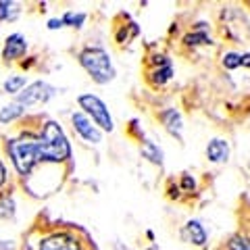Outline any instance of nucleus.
Segmentation results:
<instances>
[{"label":"nucleus","mask_w":250,"mask_h":250,"mask_svg":"<svg viewBox=\"0 0 250 250\" xmlns=\"http://www.w3.org/2000/svg\"><path fill=\"white\" fill-rule=\"evenodd\" d=\"M38 156H40V163L42 161L59 163L71 156V146H69L59 123L48 121L44 125L42 136H38Z\"/></svg>","instance_id":"nucleus-1"},{"label":"nucleus","mask_w":250,"mask_h":250,"mask_svg":"<svg viewBox=\"0 0 250 250\" xmlns=\"http://www.w3.org/2000/svg\"><path fill=\"white\" fill-rule=\"evenodd\" d=\"M6 150H9L15 167H17L21 175H27L40 163V156H38V138L34 136H23L17 140H11L6 144Z\"/></svg>","instance_id":"nucleus-2"},{"label":"nucleus","mask_w":250,"mask_h":250,"mask_svg":"<svg viewBox=\"0 0 250 250\" xmlns=\"http://www.w3.org/2000/svg\"><path fill=\"white\" fill-rule=\"evenodd\" d=\"M80 62L82 67L92 75L94 82L98 83H108L113 82L115 77V69H113V62L111 57L103 50V48H88L80 54Z\"/></svg>","instance_id":"nucleus-3"},{"label":"nucleus","mask_w":250,"mask_h":250,"mask_svg":"<svg viewBox=\"0 0 250 250\" xmlns=\"http://www.w3.org/2000/svg\"><path fill=\"white\" fill-rule=\"evenodd\" d=\"M77 103H80V106L92 117L94 123L100 125V127L106 129V131H113V127H115L113 117H111V113H108L106 104L98 96H94V94H82V96L77 98Z\"/></svg>","instance_id":"nucleus-4"},{"label":"nucleus","mask_w":250,"mask_h":250,"mask_svg":"<svg viewBox=\"0 0 250 250\" xmlns=\"http://www.w3.org/2000/svg\"><path fill=\"white\" fill-rule=\"evenodd\" d=\"M54 96V88L48 85L46 82H36L25 88V92L19 94L17 103L21 106H31V104H38V103H46L48 98Z\"/></svg>","instance_id":"nucleus-5"},{"label":"nucleus","mask_w":250,"mask_h":250,"mask_svg":"<svg viewBox=\"0 0 250 250\" xmlns=\"http://www.w3.org/2000/svg\"><path fill=\"white\" fill-rule=\"evenodd\" d=\"M73 127L77 129V134H80L83 140H88V142H92V144H98L100 140H103L100 131L94 127L92 121L85 115H82V113H75L73 115Z\"/></svg>","instance_id":"nucleus-6"},{"label":"nucleus","mask_w":250,"mask_h":250,"mask_svg":"<svg viewBox=\"0 0 250 250\" xmlns=\"http://www.w3.org/2000/svg\"><path fill=\"white\" fill-rule=\"evenodd\" d=\"M40 250H82V246L75 238L67 236V233H54L42 242Z\"/></svg>","instance_id":"nucleus-7"},{"label":"nucleus","mask_w":250,"mask_h":250,"mask_svg":"<svg viewBox=\"0 0 250 250\" xmlns=\"http://www.w3.org/2000/svg\"><path fill=\"white\" fill-rule=\"evenodd\" d=\"M27 50V42L21 34H13L6 38V44H4V50H2V57L6 61H13V59H21Z\"/></svg>","instance_id":"nucleus-8"},{"label":"nucleus","mask_w":250,"mask_h":250,"mask_svg":"<svg viewBox=\"0 0 250 250\" xmlns=\"http://www.w3.org/2000/svg\"><path fill=\"white\" fill-rule=\"evenodd\" d=\"M207 156L213 163H223V161H228V156H229V146L225 140H213V142H208L207 146Z\"/></svg>","instance_id":"nucleus-9"},{"label":"nucleus","mask_w":250,"mask_h":250,"mask_svg":"<svg viewBox=\"0 0 250 250\" xmlns=\"http://www.w3.org/2000/svg\"><path fill=\"white\" fill-rule=\"evenodd\" d=\"M163 123H165V127L169 129V134H173L175 138H182V115H179L175 108H167L165 113L161 115Z\"/></svg>","instance_id":"nucleus-10"},{"label":"nucleus","mask_w":250,"mask_h":250,"mask_svg":"<svg viewBox=\"0 0 250 250\" xmlns=\"http://www.w3.org/2000/svg\"><path fill=\"white\" fill-rule=\"evenodd\" d=\"M186 236H188V240H190L192 244H196V246H205V242H207V231L200 225V221H188Z\"/></svg>","instance_id":"nucleus-11"},{"label":"nucleus","mask_w":250,"mask_h":250,"mask_svg":"<svg viewBox=\"0 0 250 250\" xmlns=\"http://www.w3.org/2000/svg\"><path fill=\"white\" fill-rule=\"evenodd\" d=\"M25 111V106H21L17 100H15L13 104H9V106H4L2 111H0V121L2 123H9V121H13V119H17V117Z\"/></svg>","instance_id":"nucleus-12"},{"label":"nucleus","mask_w":250,"mask_h":250,"mask_svg":"<svg viewBox=\"0 0 250 250\" xmlns=\"http://www.w3.org/2000/svg\"><path fill=\"white\" fill-rule=\"evenodd\" d=\"M142 154H144L150 163H154V165H161V163H163V152H161L152 142H144V144H142Z\"/></svg>","instance_id":"nucleus-13"},{"label":"nucleus","mask_w":250,"mask_h":250,"mask_svg":"<svg viewBox=\"0 0 250 250\" xmlns=\"http://www.w3.org/2000/svg\"><path fill=\"white\" fill-rule=\"evenodd\" d=\"M19 15V9L15 2H6V0H0V19L2 21H9L15 19Z\"/></svg>","instance_id":"nucleus-14"},{"label":"nucleus","mask_w":250,"mask_h":250,"mask_svg":"<svg viewBox=\"0 0 250 250\" xmlns=\"http://www.w3.org/2000/svg\"><path fill=\"white\" fill-rule=\"evenodd\" d=\"M23 85H25V77L15 75V77H11V80H6L4 90H6V92H11V94H17V92H21Z\"/></svg>","instance_id":"nucleus-15"},{"label":"nucleus","mask_w":250,"mask_h":250,"mask_svg":"<svg viewBox=\"0 0 250 250\" xmlns=\"http://www.w3.org/2000/svg\"><path fill=\"white\" fill-rule=\"evenodd\" d=\"M85 19L83 13H67L65 17H62V25H71V27H80Z\"/></svg>","instance_id":"nucleus-16"},{"label":"nucleus","mask_w":250,"mask_h":250,"mask_svg":"<svg viewBox=\"0 0 250 250\" xmlns=\"http://www.w3.org/2000/svg\"><path fill=\"white\" fill-rule=\"evenodd\" d=\"M223 65L225 69H236L242 65V54H236V52H228L223 57Z\"/></svg>","instance_id":"nucleus-17"},{"label":"nucleus","mask_w":250,"mask_h":250,"mask_svg":"<svg viewBox=\"0 0 250 250\" xmlns=\"http://www.w3.org/2000/svg\"><path fill=\"white\" fill-rule=\"evenodd\" d=\"M229 250H250V240L248 238H231Z\"/></svg>","instance_id":"nucleus-18"},{"label":"nucleus","mask_w":250,"mask_h":250,"mask_svg":"<svg viewBox=\"0 0 250 250\" xmlns=\"http://www.w3.org/2000/svg\"><path fill=\"white\" fill-rule=\"evenodd\" d=\"M186 42L196 46V44H208L210 40H208V38H207L205 34H192V36H188V38H186Z\"/></svg>","instance_id":"nucleus-19"},{"label":"nucleus","mask_w":250,"mask_h":250,"mask_svg":"<svg viewBox=\"0 0 250 250\" xmlns=\"http://www.w3.org/2000/svg\"><path fill=\"white\" fill-rule=\"evenodd\" d=\"M48 27H50V29L62 27V19H50V21H48Z\"/></svg>","instance_id":"nucleus-20"},{"label":"nucleus","mask_w":250,"mask_h":250,"mask_svg":"<svg viewBox=\"0 0 250 250\" xmlns=\"http://www.w3.org/2000/svg\"><path fill=\"white\" fill-rule=\"evenodd\" d=\"M4 182H6V169L2 165V161H0V186H2Z\"/></svg>","instance_id":"nucleus-21"},{"label":"nucleus","mask_w":250,"mask_h":250,"mask_svg":"<svg viewBox=\"0 0 250 250\" xmlns=\"http://www.w3.org/2000/svg\"><path fill=\"white\" fill-rule=\"evenodd\" d=\"M242 67H250V52L242 54Z\"/></svg>","instance_id":"nucleus-22"},{"label":"nucleus","mask_w":250,"mask_h":250,"mask_svg":"<svg viewBox=\"0 0 250 250\" xmlns=\"http://www.w3.org/2000/svg\"><path fill=\"white\" fill-rule=\"evenodd\" d=\"M184 186H186V188H194V182H192V179L186 175V177H184Z\"/></svg>","instance_id":"nucleus-23"},{"label":"nucleus","mask_w":250,"mask_h":250,"mask_svg":"<svg viewBox=\"0 0 250 250\" xmlns=\"http://www.w3.org/2000/svg\"><path fill=\"white\" fill-rule=\"evenodd\" d=\"M117 250H129V248H125V246H117Z\"/></svg>","instance_id":"nucleus-24"},{"label":"nucleus","mask_w":250,"mask_h":250,"mask_svg":"<svg viewBox=\"0 0 250 250\" xmlns=\"http://www.w3.org/2000/svg\"><path fill=\"white\" fill-rule=\"evenodd\" d=\"M148 250H156V248H148Z\"/></svg>","instance_id":"nucleus-25"}]
</instances>
